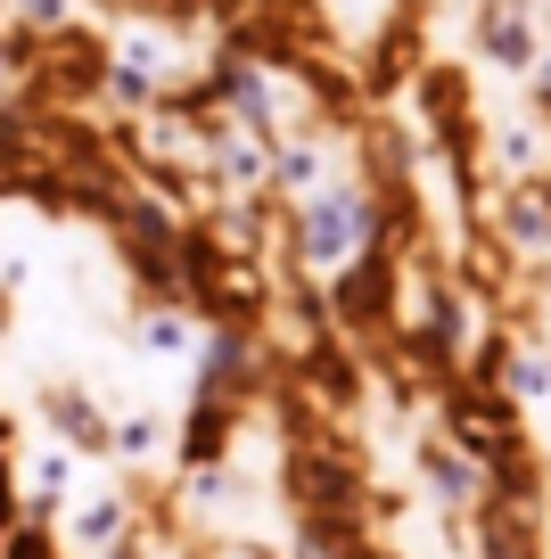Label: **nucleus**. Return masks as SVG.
Masks as SVG:
<instances>
[{
  "label": "nucleus",
  "instance_id": "f257e3e1",
  "mask_svg": "<svg viewBox=\"0 0 551 559\" xmlns=\"http://www.w3.org/2000/svg\"><path fill=\"white\" fill-rule=\"evenodd\" d=\"M362 198L354 190H313L305 198V255L321 263V272H338L345 255H354V239H362Z\"/></svg>",
  "mask_w": 551,
  "mask_h": 559
},
{
  "label": "nucleus",
  "instance_id": "f8f14e48",
  "mask_svg": "<svg viewBox=\"0 0 551 559\" xmlns=\"http://www.w3.org/2000/svg\"><path fill=\"white\" fill-rule=\"evenodd\" d=\"M543 91H551V58H543Z\"/></svg>",
  "mask_w": 551,
  "mask_h": 559
},
{
  "label": "nucleus",
  "instance_id": "423d86ee",
  "mask_svg": "<svg viewBox=\"0 0 551 559\" xmlns=\"http://www.w3.org/2000/svg\"><path fill=\"white\" fill-rule=\"evenodd\" d=\"M34 486L42 493H67L74 486V453H34Z\"/></svg>",
  "mask_w": 551,
  "mask_h": 559
},
{
  "label": "nucleus",
  "instance_id": "20e7f679",
  "mask_svg": "<svg viewBox=\"0 0 551 559\" xmlns=\"http://www.w3.org/2000/svg\"><path fill=\"white\" fill-rule=\"evenodd\" d=\"M0 559H58V535L50 526H9V535H0Z\"/></svg>",
  "mask_w": 551,
  "mask_h": 559
},
{
  "label": "nucleus",
  "instance_id": "9b49d317",
  "mask_svg": "<svg viewBox=\"0 0 551 559\" xmlns=\"http://www.w3.org/2000/svg\"><path fill=\"white\" fill-rule=\"evenodd\" d=\"M436 486H445V493H469V486H478V469H469V461H436Z\"/></svg>",
  "mask_w": 551,
  "mask_h": 559
},
{
  "label": "nucleus",
  "instance_id": "0eeeda50",
  "mask_svg": "<svg viewBox=\"0 0 551 559\" xmlns=\"http://www.w3.org/2000/svg\"><path fill=\"white\" fill-rule=\"evenodd\" d=\"M17 17H25V25H42V34H58V25L74 17V0H17Z\"/></svg>",
  "mask_w": 551,
  "mask_h": 559
},
{
  "label": "nucleus",
  "instance_id": "f03ea898",
  "mask_svg": "<svg viewBox=\"0 0 551 559\" xmlns=\"http://www.w3.org/2000/svg\"><path fill=\"white\" fill-rule=\"evenodd\" d=\"M485 41H494V58H502V67H527V58H535V34H527V25H518V17H511V9H494V25H485Z\"/></svg>",
  "mask_w": 551,
  "mask_h": 559
},
{
  "label": "nucleus",
  "instance_id": "6e6552de",
  "mask_svg": "<svg viewBox=\"0 0 551 559\" xmlns=\"http://www.w3.org/2000/svg\"><path fill=\"white\" fill-rule=\"evenodd\" d=\"M140 346H149V354H181V346H190V330H181V321H165V313H156L149 330H140Z\"/></svg>",
  "mask_w": 551,
  "mask_h": 559
},
{
  "label": "nucleus",
  "instance_id": "1a4fd4ad",
  "mask_svg": "<svg viewBox=\"0 0 551 559\" xmlns=\"http://www.w3.org/2000/svg\"><path fill=\"white\" fill-rule=\"evenodd\" d=\"M511 386H518V395H543V386H551V362H527V354H518V370H511Z\"/></svg>",
  "mask_w": 551,
  "mask_h": 559
},
{
  "label": "nucleus",
  "instance_id": "7ed1b4c3",
  "mask_svg": "<svg viewBox=\"0 0 551 559\" xmlns=\"http://www.w3.org/2000/svg\"><path fill=\"white\" fill-rule=\"evenodd\" d=\"M116 526H124V510H116V502H83V510H74V543H83V551L116 543Z\"/></svg>",
  "mask_w": 551,
  "mask_h": 559
},
{
  "label": "nucleus",
  "instance_id": "39448f33",
  "mask_svg": "<svg viewBox=\"0 0 551 559\" xmlns=\"http://www.w3.org/2000/svg\"><path fill=\"white\" fill-rule=\"evenodd\" d=\"M511 239H527V247H551V214L518 198V206H511Z\"/></svg>",
  "mask_w": 551,
  "mask_h": 559
},
{
  "label": "nucleus",
  "instance_id": "9d476101",
  "mask_svg": "<svg viewBox=\"0 0 551 559\" xmlns=\"http://www.w3.org/2000/svg\"><path fill=\"white\" fill-rule=\"evenodd\" d=\"M17 526V469H9V453H0V535Z\"/></svg>",
  "mask_w": 551,
  "mask_h": 559
}]
</instances>
